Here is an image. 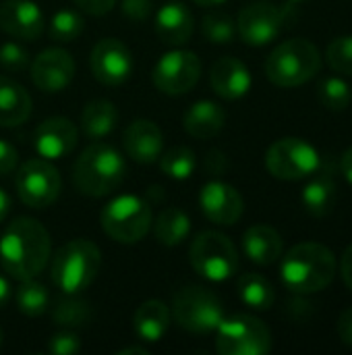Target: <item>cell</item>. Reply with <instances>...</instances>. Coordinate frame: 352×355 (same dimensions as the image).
<instances>
[{
	"label": "cell",
	"mask_w": 352,
	"mask_h": 355,
	"mask_svg": "<svg viewBox=\"0 0 352 355\" xmlns=\"http://www.w3.org/2000/svg\"><path fill=\"white\" fill-rule=\"evenodd\" d=\"M237 291H239V297L245 306H249L251 310H270L276 302V291H274V285L261 277V275H255V272H249V275H243L237 283Z\"/></svg>",
	"instance_id": "obj_29"
},
{
	"label": "cell",
	"mask_w": 352,
	"mask_h": 355,
	"mask_svg": "<svg viewBox=\"0 0 352 355\" xmlns=\"http://www.w3.org/2000/svg\"><path fill=\"white\" fill-rule=\"evenodd\" d=\"M193 2L199 6H218V4H224L226 0H193Z\"/></svg>",
	"instance_id": "obj_49"
},
{
	"label": "cell",
	"mask_w": 352,
	"mask_h": 355,
	"mask_svg": "<svg viewBox=\"0 0 352 355\" xmlns=\"http://www.w3.org/2000/svg\"><path fill=\"white\" fill-rule=\"evenodd\" d=\"M243 250L251 262H255L259 266H270L282 258L284 241L274 227L253 225L243 235Z\"/></svg>",
	"instance_id": "obj_22"
},
{
	"label": "cell",
	"mask_w": 352,
	"mask_h": 355,
	"mask_svg": "<svg viewBox=\"0 0 352 355\" xmlns=\"http://www.w3.org/2000/svg\"><path fill=\"white\" fill-rule=\"evenodd\" d=\"M266 166L276 179L301 181L322 166V158L309 141L301 137H282L268 148Z\"/></svg>",
	"instance_id": "obj_10"
},
{
	"label": "cell",
	"mask_w": 352,
	"mask_h": 355,
	"mask_svg": "<svg viewBox=\"0 0 352 355\" xmlns=\"http://www.w3.org/2000/svg\"><path fill=\"white\" fill-rule=\"evenodd\" d=\"M118 125V108L106 100L98 98L85 104L81 112V131L91 139L108 137Z\"/></svg>",
	"instance_id": "obj_27"
},
{
	"label": "cell",
	"mask_w": 352,
	"mask_h": 355,
	"mask_svg": "<svg viewBox=\"0 0 352 355\" xmlns=\"http://www.w3.org/2000/svg\"><path fill=\"white\" fill-rule=\"evenodd\" d=\"M189 231H191V218L187 216V212L174 206L162 210V214L154 223L156 241L164 248L180 245L189 237Z\"/></svg>",
	"instance_id": "obj_28"
},
{
	"label": "cell",
	"mask_w": 352,
	"mask_h": 355,
	"mask_svg": "<svg viewBox=\"0 0 352 355\" xmlns=\"http://www.w3.org/2000/svg\"><path fill=\"white\" fill-rule=\"evenodd\" d=\"M193 270L214 283L228 281L239 268V252L230 237L218 231L199 233L189 250Z\"/></svg>",
	"instance_id": "obj_8"
},
{
	"label": "cell",
	"mask_w": 352,
	"mask_h": 355,
	"mask_svg": "<svg viewBox=\"0 0 352 355\" xmlns=\"http://www.w3.org/2000/svg\"><path fill=\"white\" fill-rule=\"evenodd\" d=\"M100 266L102 254L98 245L87 239H73L54 254L50 279L64 295H77L95 281Z\"/></svg>",
	"instance_id": "obj_4"
},
{
	"label": "cell",
	"mask_w": 352,
	"mask_h": 355,
	"mask_svg": "<svg viewBox=\"0 0 352 355\" xmlns=\"http://www.w3.org/2000/svg\"><path fill=\"white\" fill-rule=\"evenodd\" d=\"M212 89L224 100H239L251 89V73L239 58L224 56L214 62L210 73Z\"/></svg>",
	"instance_id": "obj_20"
},
{
	"label": "cell",
	"mask_w": 352,
	"mask_h": 355,
	"mask_svg": "<svg viewBox=\"0 0 352 355\" xmlns=\"http://www.w3.org/2000/svg\"><path fill=\"white\" fill-rule=\"evenodd\" d=\"M0 345H2V331H0Z\"/></svg>",
	"instance_id": "obj_50"
},
{
	"label": "cell",
	"mask_w": 352,
	"mask_h": 355,
	"mask_svg": "<svg viewBox=\"0 0 352 355\" xmlns=\"http://www.w3.org/2000/svg\"><path fill=\"white\" fill-rule=\"evenodd\" d=\"M124 152L139 164H151L164 152V135L154 121L137 119L122 133Z\"/></svg>",
	"instance_id": "obj_19"
},
{
	"label": "cell",
	"mask_w": 352,
	"mask_h": 355,
	"mask_svg": "<svg viewBox=\"0 0 352 355\" xmlns=\"http://www.w3.org/2000/svg\"><path fill=\"white\" fill-rule=\"evenodd\" d=\"M313 179L303 187V206L305 210L315 216H328L336 204V179H334V171L330 164L319 166L313 175Z\"/></svg>",
	"instance_id": "obj_23"
},
{
	"label": "cell",
	"mask_w": 352,
	"mask_h": 355,
	"mask_svg": "<svg viewBox=\"0 0 352 355\" xmlns=\"http://www.w3.org/2000/svg\"><path fill=\"white\" fill-rule=\"evenodd\" d=\"M201 77V60L191 50L166 52L154 67V85L168 96H183L195 87Z\"/></svg>",
	"instance_id": "obj_13"
},
{
	"label": "cell",
	"mask_w": 352,
	"mask_h": 355,
	"mask_svg": "<svg viewBox=\"0 0 352 355\" xmlns=\"http://www.w3.org/2000/svg\"><path fill=\"white\" fill-rule=\"evenodd\" d=\"M124 173L127 164L118 150L106 141H93L73 166V185L83 196L104 198L120 187Z\"/></svg>",
	"instance_id": "obj_3"
},
{
	"label": "cell",
	"mask_w": 352,
	"mask_h": 355,
	"mask_svg": "<svg viewBox=\"0 0 352 355\" xmlns=\"http://www.w3.org/2000/svg\"><path fill=\"white\" fill-rule=\"evenodd\" d=\"M93 77L104 85H120L133 73V54L116 37L100 40L89 56Z\"/></svg>",
	"instance_id": "obj_14"
},
{
	"label": "cell",
	"mask_w": 352,
	"mask_h": 355,
	"mask_svg": "<svg viewBox=\"0 0 352 355\" xmlns=\"http://www.w3.org/2000/svg\"><path fill=\"white\" fill-rule=\"evenodd\" d=\"M158 160H160L162 173L168 175L170 179H176V181L189 179L197 168L195 152L187 146H174L168 152H162Z\"/></svg>",
	"instance_id": "obj_31"
},
{
	"label": "cell",
	"mask_w": 352,
	"mask_h": 355,
	"mask_svg": "<svg viewBox=\"0 0 352 355\" xmlns=\"http://www.w3.org/2000/svg\"><path fill=\"white\" fill-rule=\"evenodd\" d=\"M44 25V12L33 0H6L0 4V29L15 40H37Z\"/></svg>",
	"instance_id": "obj_18"
},
{
	"label": "cell",
	"mask_w": 352,
	"mask_h": 355,
	"mask_svg": "<svg viewBox=\"0 0 352 355\" xmlns=\"http://www.w3.org/2000/svg\"><path fill=\"white\" fill-rule=\"evenodd\" d=\"M48 352L54 355H75L81 352V341L75 333H71L66 329V331H60V333L50 337Z\"/></svg>",
	"instance_id": "obj_38"
},
{
	"label": "cell",
	"mask_w": 352,
	"mask_h": 355,
	"mask_svg": "<svg viewBox=\"0 0 352 355\" xmlns=\"http://www.w3.org/2000/svg\"><path fill=\"white\" fill-rule=\"evenodd\" d=\"M201 31L212 44H230L237 35V21L226 12H207L201 19Z\"/></svg>",
	"instance_id": "obj_34"
},
{
	"label": "cell",
	"mask_w": 352,
	"mask_h": 355,
	"mask_svg": "<svg viewBox=\"0 0 352 355\" xmlns=\"http://www.w3.org/2000/svg\"><path fill=\"white\" fill-rule=\"evenodd\" d=\"M100 225L118 243H139L151 229V206L139 196H118L104 206Z\"/></svg>",
	"instance_id": "obj_6"
},
{
	"label": "cell",
	"mask_w": 352,
	"mask_h": 355,
	"mask_svg": "<svg viewBox=\"0 0 352 355\" xmlns=\"http://www.w3.org/2000/svg\"><path fill=\"white\" fill-rule=\"evenodd\" d=\"M81 10H85L87 15H93V17H100V15H106L114 8L116 0H73Z\"/></svg>",
	"instance_id": "obj_41"
},
{
	"label": "cell",
	"mask_w": 352,
	"mask_h": 355,
	"mask_svg": "<svg viewBox=\"0 0 352 355\" xmlns=\"http://www.w3.org/2000/svg\"><path fill=\"white\" fill-rule=\"evenodd\" d=\"M172 316L176 324L189 333H214L224 320V308L216 293L201 285H187L172 300Z\"/></svg>",
	"instance_id": "obj_7"
},
{
	"label": "cell",
	"mask_w": 352,
	"mask_h": 355,
	"mask_svg": "<svg viewBox=\"0 0 352 355\" xmlns=\"http://www.w3.org/2000/svg\"><path fill=\"white\" fill-rule=\"evenodd\" d=\"M19 200L35 210H44L52 206L62 189V179L58 168L46 158H31L19 166L17 179Z\"/></svg>",
	"instance_id": "obj_11"
},
{
	"label": "cell",
	"mask_w": 352,
	"mask_h": 355,
	"mask_svg": "<svg viewBox=\"0 0 352 355\" xmlns=\"http://www.w3.org/2000/svg\"><path fill=\"white\" fill-rule=\"evenodd\" d=\"M293 4H274L268 0L249 2L237 17V33L249 46H266L274 42L290 19Z\"/></svg>",
	"instance_id": "obj_12"
},
{
	"label": "cell",
	"mask_w": 352,
	"mask_h": 355,
	"mask_svg": "<svg viewBox=\"0 0 352 355\" xmlns=\"http://www.w3.org/2000/svg\"><path fill=\"white\" fill-rule=\"evenodd\" d=\"M340 275H342V281L346 283V287L352 291V245H349V248H346V252L342 254Z\"/></svg>",
	"instance_id": "obj_44"
},
{
	"label": "cell",
	"mask_w": 352,
	"mask_h": 355,
	"mask_svg": "<svg viewBox=\"0 0 352 355\" xmlns=\"http://www.w3.org/2000/svg\"><path fill=\"white\" fill-rule=\"evenodd\" d=\"M203 168L210 173V175H222L226 168H228V158L224 152L220 150H212L207 152L205 160H203Z\"/></svg>",
	"instance_id": "obj_42"
},
{
	"label": "cell",
	"mask_w": 352,
	"mask_h": 355,
	"mask_svg": "<svg viewBox=\"0 0 352 355\" xmlns=\"http://www.w3.org/2000/svg\"><path fill=\"white\" fill-rule=\"evenodd\" d=\"M340 168H342V175L349 179V183H352V148H349V150L342 154Z\"/></svg>",
	"instance_id": "obj_45"
},
{
	"label": "cell",
	"mask_w": 352,
	"mask_h": 355,
	"mask_svg": "<svg viewBox=\"0 0 352 355\" xmlns=\"http://www.w3.org/2000/svg\"><path fill=\"white\" fill-rule=\"evenodd\" d=\"M319 100L330 110H344L352 102L351 85L340 77H328L319 83Z\"/></svg>",
	"instance_id": "obj_35"
},
{
	"label": "cell",
	"mask_w": 352,
	"mask_h": 355,
	"mask_svg": "<svg viewBox=\"0 0 352 355\" xmlns=\"http://www.w3.org/2000/svg\"><path fill=\"white\" fill-rule=\"evenodd\" d=\"M17 160H19V154H17L15 146L0 139V177L12 173L15 166H17Z\"/></svg>",
	"instance_id": "obj_40"
},
{
	"label": "cell",
	"mask_w": 352,
	"mask_h": 355,
	"mask_svg": "<svg viewBox=\"0 0 352 355\" xmlns=\"http://www.w3.org/2000/svg\"><path fill=\"white\" fill-rule=\"evenodd\" d=\"M50 235L29 216L15 218L0 237V264L15 281L35 279L50 260Z\"/></svg>",
	"instance_id": "obj_1"
},
{
	"label": "cell",
	"mask_w": 352,
	"mask_h": 355,
	"mask_svg": "<svg viewBox=\"0 0 352 355\" xmlns=\"http://www.w3.org/2000/svg\"><path fill=\"white\" fill-rule=\"evenodd\" d=\"M52 320H54V324L68 329V331L87 327L91 320V306L85 300H79L75 295L62 297L56 302V306L52 310Z\"/></svg>",
	"instance_id": "obj_30"
},
{
	"label": "cell",
	"mask_w": 352,
	"mask_h": 355,
	"mask_svg": "<svg viewBox=\"0 0 352 355\" xmlns=\"http://www.w3.org/2000/svg\"><path fill=\"white\" fill-rule=\"evenodd\" d=\"M31 114V96L17 81L0 75V127H17Z\"/></svg>",
	"instance_id": "obj_26"
},
{
	"label": "cell",
	"mask_w": 352,
	"mask_h": 355,
	"mask_svg": "<svg viewBox=\"0 0 352 355\" xmlns=\"http://www.w3.org/2000/svg\"><path fill=\"white\" fill-rule=\"evenodd\" d=\"M8 210H10V198L6 196V191L0 189V225H2L4 218L8 216Z\"/></svg>",
	"instance_id": "obj_47"
},
{
	"label": "cell",
	"mask_w": 352,
	"mask_h": 355,
	"mask_svg": "<svg viewBox=\"0 0 352 355\" xmlns=\"http://www.w3.org/2000/svg\"><path fill=\"white\" fill-rule=\"evenodd\" d=\"M75 69L71 52L64 48H48L35 56L31 64V81L44 94H58L71 85Z\"/></svg>",
	"instance_id": "obj_15"
},
{
	"label": "cell",
	"mask_w": 352,
	"mask_h": 355,
	"mask_svg": "<svg viewBox=\"0 0 352 355\" xmlns=\"http://www.w3.org/2000/svg\"><path fill=\"white\" fill-rule=\"evenodd\" d=\"M195 19L183 2H168L156 15V33L168 46H183L191 40Z\"/></svg>",
	"instance_id": "obj_21"
},
{
	"label": "cell",
	"mask_w": 352,
	"mask_h": 355,
	"mask_svg": "<svg viewBox=\"0 0 352 355\" xmlns=\"http://www.w3.org/2000/svg\"><path fill=\"white\" fill-rule=\"evenodd\" d=\"M322 69V52L305 37H293L278 44L268 60L266 75L278 87H297L313 79Z\"/></svg>",
	"instance_id": "obj_5"
},
{
	"label": "cell",
	"mask_w": 352,
	"mask_h": 355,
	"mask_svg": "<svg viewBox=\"0 0 352 355\" xmlns=\"http://www.w3.org/2000/svg\"><path fill=\"white\" fill-rule=\"evenodd\" d=\"M338 337L352 349V308H346L338 318Z\"/></svg>",
	"instance_id": "obj_43"
},
{
	"label": "cell",
	"mask_w": 352,
	"mask_h": 355,
	"mask_svg": "<svg viewBox=\"0 0 352 355\" xmlns=\"http://www.w3.org/2000/svg\"><path fill=\"white\" fill-rule=\"evenodd\" d=\"M336 272L338 262L334 252L315 241L297 243L282 256V283L286 285V289L299 295L317 293L330 287Z\"/></svg>",
	"instance_id": "obj_2"
},
{
	"label": "cell",
	"mask_w": 352,
	"mask_h": 355,
	"mask_svg": "<svg viewBox=\"0 0 352 355\" xmlns=\"http://www.w3.org/2000/svg\"><path fill=\"white\" fill-rule=\"evenodd\" d=\"M133 354L147 355V349H145V347H137V345H131V347H124V349H118V355H133Z\"/></svg>",
	"instance_id": "obj_48"
},
{
	"label": "cell",
	"mask_w": 352,
	"mask_h": 355,
	"mask_svg": "<svg viewBox=\"0 0 352 355\" xmlns=\"http://www.w3.org/2000/svg\"><path fill=\"white\" fill-rule=\"evenodd\" d=\"M290 2H299V0H290Z\"/></svg>",
	"instance_id": "obj_51"
},
{
	"label": "cell",
	"mask_w": 352,
	"mask_h": 355,
	"mask_svg": "<svg viewBox=\"0 0 352 355\" xmlns=\"http://www.w3.org/2000/svg\"><path fill=\"white\" fill-rule=\"evenodd\" d=\"M10 300V285L4 277H0V308H4Z\"/></svg>",
	"instance_id": "obj_46"
},
{
	"label": "cell",
	"mask_w": 352,
	"mask_h": 355,
	"mask_svg": "<svg viewBox=\"0 0 352 355\" xmlns=\"http://www.w3.org/2000/svg\"><path fill=\"white\" fill-rule=\"evenodd\" d=\"M216 349L222 355H266L272 349V333L263 320L237 314L216 329Z\"/></svg>",
	"instance_id": "obj_9"
},
{
	"label": "cell",
	"mask_w": 352,
	"mask_h": 355,
	"mask_svg": "<svg viewBox=\"0 0 352 355\" xmlns=\"http://www.w3.org/2000/svg\"><path fill=\"white\" fill-rule=\"evenodd\" d=\"M326 58L336 73L352 77V35L334 37L326 50Z\"/></svg>",
	"instance_id": "obj_36"
},
{
	"label": "cell",
	"mask_w": 352,
	"mask_h": 355,
	"mask_svg": "<svg viewBox=\"0 0 352 355\" xmlns=\"http://www.w3.org/2000/svg\"><path fill=\"white\" fill-rule=\"evenodd\" d=\"M199 206L207 220L220 227H232L245 212L243 196L228 183L212 181L199 193Z\"/></svg>",
	"instance_id": "obj_16"
},
{
	"label": "cell",
	"mask_w": 352,
	"mask_h": 355,
	"mask_svg": "<svg viewBox=\"0 0 352 355\" xmlns=\"http://www.w3.org/2000/svg\"><path fill=\"white\" fill-rule=\"evenodd\" d=\"M79 131L66 116H50L41 121L33 133V148L46 160H60L77 146Z\"/></svg>",
	"instance_id": "obj_17"
},
{
	"label": "cell",
	"mask_w": 352,
	"mask_h": 355,
	"mask_svg": "<svg viewBox=\"0 0 352 355\" xmlns=\"http://www.w3.org/2000/svg\"><path fill=\"white\" fill-rule=\"evenodd\" d=\"M151 0H122V12L133 21H145L151 15Z\"/></svg>",
	"instance_id": "obj_39"
},
{
	"label": "cell",
	"mask_w": 352,
	"mask_h": 355,
	"mask_svg": "<svg viewBox=\"0 0 352 355\" xmlns=\"http://www.w3.org/2000/svg\"><path fill=\"white\" fill-rule=\"evenodd\" d=\"M29 64V56L25 48H21L15 42H6L0 46V67L15 73V71H25Z\"/></svg>",
	"instance_id": "obj_37"
},
{
	"label": "cell",
	"mask_w": 352,
	"mask_h": 355,
	"mask_svg": "<svg viewBox=\"0 0 352 355\" xmlns=\"http://www.w3.org/2000/svg\"><path fill=\"white\" fill-rule=\"evenodd\" d=\"M17 308L29 316V318H35V316H41L48 312L50 308V293L48 289L33 281V279H27V281H21V287L17 289Z\"/></svg>",
	"instance_id": "obj_32"
},
{
	"label": "cell",
	"mask_w": 352,
	"mask_h": 355,
	"mask_svg": "<svg viewBox=\"0 0 352 355\" xmlns=\"http://www.w3.org/2000/svg\"><path fill=\"white\" fill-rule=\"evenodd\" d=\"M172 312L162 300L143 302L133 316V331L145 343H158L170 329Z\"/></svg>",
	"instance_id": "obj_24"
},
{
	"label": "cell",
	"mask_w": 352,
	"mask_h": 355,
	"mask_svg": "<svg viewBox=\"0 0 352 355\" xmlns=\"http://www.w3.org/2000/svg\"><path fill=\"white\" fill-rule=\"evenodd\" d=\"M226 125V112L212 100H199L189 106L183 116L185 131L195 139H210L218 135Z\"/></svg>",
	"instance_id": "obj_25"
},
{
	"label": "cell",
	"mask_w": 352,
	"mask_h": 355,
	"mask_svg": "<svg viewBox=\"0 0 352 355\" xmlns=\"http://www.w3.org/2000/svg\"><path fill=\"white\" fill-rule=\"evenodd\" d=\"M83 17L77 10L71 8H62L58 12L52 15L50 19V37L58 44H68L75 42L81 33H83Z\"/></svg>",
	"instance_id": "obj_33"
}]
</instances>
